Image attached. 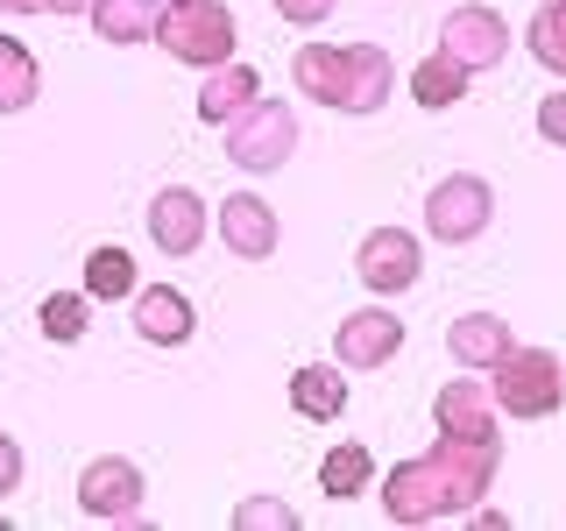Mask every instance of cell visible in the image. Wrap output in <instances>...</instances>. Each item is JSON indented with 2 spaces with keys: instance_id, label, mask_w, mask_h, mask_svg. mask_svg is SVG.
<instances>
[{
  "instance_id": "3957f363",
  "label": "cell",
  "mask_w": 566,
  "mask_h": 531,
  "mask_svg": "<svg viewBox=\"0 0 566 531\" xmlns=\"http://www.w3.org/2000/svg\"><path fill=\"white\" fill-rule=\"evenodd\" d=\"M489 376H495V389H489L495 412H510V418H553L566 397V368L553 347H510Z\"/></svg>"
},
{
  "instance_id": "30bf717a",
  "label": "cell",
  "mask_w": 566,
  "mask_h": 531,
  "mask_svg": "<svg viewBox=\"0 0 566 531\" xmlns=\"http://www.w3.org/2000/svg\"><path fill=\"white\" fill-rule=\"evenodd\" d=\"M220 241H227V256H241V262H270L276 241H283L270 199H255V191H227V206H220Z\"/></svg>"
},
{
  "instance_id": "4316f807",
  "label": "cell",
  "mask_w": 566,
  "mask_h": 531,
  "mask_svg": "<svg viewBox=\"0 0 566 531\" xmlns=\"http://www.w3.org/2000/svg\"><path fill=\"white\" fill-rule=\"evenodd\" d=\"M276 14H283V22H297V29H318L333 14V0H276Z\"/></svg>"
},
{
  "instance_id": "484cf974",
  "label": "cell",
  "mask_w": 566,
  "mask_h": 531,
  "mask_svg": "<svg viewBox=\"0 0 566 531\" xmlns=\"http://www.w3.org/2000/svg\"><path fill=\"white\" fill-rule=\"evenodd\" d=\"M241 524H283V531H291L297 510H291V503H270V496H255V503H241Z\"/></svg>"
},
{
  "instance_id": "f546056e",
  "label": "cell",
  "mask_w": 566,
  "mask_h": 531,
  "mask_svg": "<svg viewBox=\"0 0 566 531\" xmlns=\"http://www.w3.org/2000/svg\"><path fill=\"white\" fill-rule=\"evenodd\" d=\"M93 0H43V14H85Z\"/></svg>"
},
{
  "instance_id": "277c9868",
  "label": "cell",
  "mask_w": 566,
  "mask_h": 531,
  "mask_svg": "<svg viewBox=\"0 0 566 531\" xmlns=\"http://www.w3.org/2000/svg\"><path fill=\"white\" fill-rule=\"evenodd\" d=\"M227 128V156H234L241 170H283L291 164V149H297V114L283 100H248L241 114H227L220 121Z\"/></svg>"
},
{
  "instance_id": "e0dca14e",
  "label": "cell",
  "mask_w": 566,
  "mask_h": 531,
  "mask_svg": "<svg viewBox=\"0 0 566 531\" xmlns=\"http://www.w3.org/2000/svg\"><path fill=\"white\" fill-rule=\"evenodd\" d=\"M156 14H164V0H93L85 8V22H93L99 43H149L156 35Z\"/></svg>"
},
{
  "instance_id": "4fadbf2b",
  "label": "cell",
  "mask_w": 566,
  "mask_h": 531,
  "mask_svg": "<svg viewBox=\"0 0 566 531\" xmlns=\"http://www.w3.org/2000/svg\"><path fill=\"white\" fill-rule=\"evenodd\" d=\"M397 93V64L376 43H347V100L340 114H382V100Z\"/></svg>"
},
{
  "instance_id": "9c48e42d",
  "label": "cell",
  "mask_w": 566,
  "mask_h": 531,
  "mask_svg": "<svg viewBox=\"0 0 566 531\" xmlns=\"http://www.w3.org/2000/svg\"><path fill=\"white\" fill-rule=\"evenodd\" d=\"M397 347H403V319L382 312V305L347 312L340 333H333V354H340V368H382V362H397Z\"/></svg>"
},
{
  "instance_id": "52a82bcc",
  "label": "cell",
  "mask_w": 566,
  "mask_h": 531,
  "mask_svg": "<svg viewBox=\"0 0 566 531\" xmlns=\"http://www.w3.org/2000/svg\"><path fill=\"white\" fill-rule=\"evenodd\" d=\"M424 270V256H418V235H403V227H376L361 248H354V277L368 283L376 298H397V291H411Z\"/></svg>"
},
{
  "instance_id": "83f0119b",
  "label": "cell",
  "mask_w": 566,
  "mask_h": 531,
  "mask_svg": "<svg viewBox=\"0 0 566 531\" xmlns=\"http://www.w3.org/2000/svg\"><path fill=\"white\" fill-rule=\"evenodd\" d=\"M538 135L553 142V149H566V93H553V100L538 106Z\"/></svg>"
},
{
  "instance_id": "6da1fadb",
  "label": "cell",
  "mask_w": 566,
  "mask_h": 531,
  "mask_svg": "<svg viewBox=\"0 0 566 531\" xmlns=\"http://www.w3.org/2000/svg\"><path fill=\"white\" fill-rule=\"evenodd\" d=\"M495 468H503V433H439L432 454L397 460L382 475V510L389 524H439L474 510L495 489Z\"/></svg>"
},
{
  "instance_id": "5b68a950",
  "label": "cell",
  "mask_w": 566,
  "mask_h": 531,
  "mask_svg": "<svg viewBox=\"0 0 566 531\" xmlns=\"http://www.w3.org/2000/svg\"><path fill=\"white\" fill-rule=\"evenodd\" d=\"M489 220H495V191H489V177H474V170H453L424 191V235L447 241V248L482 241Z\"/></svg>"
},
{
  "instance_id": "ac0fdd59",
  "label": "cell",
  "mask_w": 566,
  "mask_h": 531,
  "mask_svg": "<svg viewBox=\"0 0 566 531\" xmlns=\"http://www.w3.org/2000/svg\"><path fill=\"white\" fill-rule=\"evenodd\" d=\"M291 412H297V418L333 425V418L347 412V376H340V368H326V362L297 368V376H291Z\"/></svg>"
},
{
  "instance_id": "f1b7e54d",
  "label": "cell",
  "mask_w": 566,
  "mask_h": 531,
  "mask_svg": "<svg viewBox=\"0 0 566 531\" xmlns=\"http://www.w3.org/2000/svg\"><path fill=\"white\" fill-rule=\"evenodd\" d=\"M14 489H22V447H14V439L0 433V503H8Z\"/></svg>"
},
{
  "instance_id": "8fae6325",
  "label": "cell",
  "mask_w": 566,
  "mask_h": 531,
  "mask_svg": "<svg viewBox=\"0 0 566 531\" xmlns=\"http://www.w3.org/2000/svg\"><path fill=\"white\" fill-rule=\"evenodd\" d=\"M149 241L164 248V256H191V248L206 241V199L199 191H185V185L156 191L149 199Z\"/></svg>"
},
{
  "instance_id": "7402d4cb",
  "label": "cell",
  "mask_w": 566,
  "mask_h": 531,
  "mask_svg": "<svg viewBox=\"0 0 566 531\" xmlns=\"http://www.w3.org/2000/svg\"><path fill=\"white\" fill-rule=\"evenodd\" d=\"M368 475H376V460H368V447H333L326 460H318V489L333 496V503H347V496H361L368 489Z\"/></svg>"
},
{
  "instance_id": "d6986e66",
  "label": "cell",
  "mask_w": 566,
  "mask_h": 531,
  "mask_svg": "<svg viewBox=\"0 0 566 531\" xmlns=\"http://www.w3.org/2000/svg\"><path fill=\"white\" fill-rule=\"evenodd\" d=\"M255 93H262V79H255L248 64H234V58L212 64V71H206V85H199V121H212V128H220V121H227V114H241V106L255 100Z\"/></svg>"
},
{
  "instance_id": "7a4b0ae2",
  "label": "cell",
  "mask_w": 566,
  "mask_h": 531,
  "mask_svg": "<svg viewBox=\"0 0 566 531\" xmlns=\"http://www.w3.org/2000/svg\"><path fill=\"white\" fill-rule=\"evenodd\" d=\"M234 14H227V0H164V14H156V35L149 43H164L177 64L191 71H212L234 58Z\"/></svg>"
},
{
  "instance_id": "4dcf8cb0",
  "label": "cell",
  "mask_w": 566,
  "mask_h": 531,
  "mask_svg": "<svg viewBox=\"0 0 566 531\" xmlns=\"http://www.w3.org/2000/svg\"><path fill=\"white\" fill-rule=\"evenodd\" d=\"M0 14H43V0H0Z\"/></svg>"
},
{
  "instance_id": "44dd1931",
  "label": "cell",
  "mask_w": 566,
  "mask_h": 531,
  "mask_svg": "<svg viewBox=\"0 0 566 531\" xmlns=\"http://www.w3.org/2000/svg\"><path fill=\"white\" fill-rule=\"evenodd\" d=\"M35 93H43V71H35V58L14 35H0V114H22V106H35Z\"/></svg>"
},
{
  "instance_id": "d4e9b609",
  "label": "cell",
  "mask_w": 566,
  "mask_h": 531,
  "mask_svg": "<svg viewBox=\"0 0 566 531\" xmlns=\"http://www.w3.org/2000/svg\"><path fill=\"white\" fill-rule=\"evenodd\" d=\"M35 319H43L50 341H78V333H85V298L57 291V298H43V312H35Z\"/></svg>"
},
{
  "instance_id": "cb8c5ba5",
  "label": "cell",
  "mask_w": 566,
  "mask_h": 531,
  "mask_svg": "<svg viewBox=\"0 0 566 531\" xmlns=\"http://www.w3.org/2000/svg\"><path fill=\"white\" fill-rule=\"evenodd\" d=\"M524 43H531V58L553 71V79H566V0H545V8L531 14Z\"/></svg>"
},
{
  "instance_id": "5bb4252c",
  "label": "cell",
  "mask_w": 566,
  "mask_h": 531,
  "mask_svg": "<svg viewBox=\"0 0 566 531\" xmlns=\"http://www.w3.org/2000/svg\"><path fill=\"white\" fill-rule=\"evenodd\" d=\"M447 347H453V362L460 368H495L510 347V319H495V312H468V319H453L447 326Z\"/></svg>"
},
{
  "instance_id": "2e32d148",
  "label": "cell",
  "mask_w": 566,
  "mask_h": 531,
  "mask_svg": "<svg viewBox=\"0 0 566 531\" xmlns=\"http://www.w3.org/2000/svg\"><path fill=\"white\" fill-rule=\"evenodd\" d=\"M432 418H439V433H495V397L474 376H453L432 397Z\"/></svg>"
},
{
  "instance_id": "603a6c76",
  "label": "cell",
  "mask_w": 566,
  "mask_h": 531,
  "mask_svg": "<svg viewBox=\"0 0 566 531\" xmlns=\"http://www.w3.org/2000/svg\"><path fill=\"white\" fill-rule=\"evenodd\" d=\"M85 298H135V256L128 248H93L85 256Z\"/></svg>"
},
{
  "instance_id": "8992f818",
  "label": "cell",
  "mask_w": 566,
  "mask_h": 531,
  "mask_svg": "<svg viewBox=\"0 0 566 531\" xmlns=\"http://www.w3.org/2000/svg\"><path fill=\"white\" fill-rule=\"evenodd\" d=\"M78 510H85V518H99V524H142V468H135V460H120V454L85 460Z\"/></svg>"
},
{
  "instance_id": "ba28073f",
  "label": "cell",
  "mask_w": 566,
  "mask_h": 531,
  "mask_svg": "<svg viewBox=\"0 0 566 531\" xmlns=\"http://www.w3.org/2000/svg\"><path fill=\"white\" fill-rule=\"evenodd\" d=\"M439 50H447L460 71H495L510 58V22L495 8H453L447 29H439Z\"/></svg>"
},
{
  "instance_id": "ffe728a7",
  "label": "cell",
  "mask_w": 566,
  "mask_h": 531,
  "mask_svg": "<svg viewBox=\"0 0 566 531\" xmlns=\"http://www.w3.org/2000/svg\"><path fill=\"white\" fill-rule=\"evenodd\" d=\"M468 79H474V71H460L447 50H432V58L411 71V100H418V106H432V114H447V106L468 100Z\"/></svg>"
},
{
  "instance_id": "7c38bea8",
  "label": "cell",
  "mask_w": 566,
  "mask_h": 531,
  "mask_svg": "<svg viewBox=\"0 0 566 531\" xmlns=\"http://www.w3.org/2000/svg\"><path fill=\"white\" fill-rule=\"evenodd\" d=\"M191 298L185 291H170V283H149V291H135V333L149 347H185L191 341Z\"/></svg>"
},
{
  "instance_id": "9a60e30c",
  "label": "cell",
  "mask_w": 566,
  "mask_h": 531,
  "mask_svg": "<svg viewBox=\"0 0 566 531\" xmlns=\"http://www.w3.org/2000/svg\"><path fill=\"white\" fill-rule=\"evenodd\" d=\"M291 79H297V93H305V100L340 106L347 100V50L340 43H305L291 58Z\"/></svg>"
}]
</instances>
